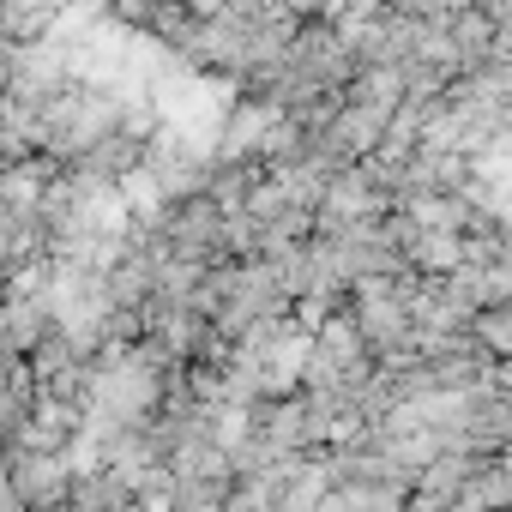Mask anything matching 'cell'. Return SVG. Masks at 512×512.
I'll use <instances>...</instances> for the list:
<instances>
[{"mask_svg":"<svg viewBox=\"0 0 512 512\" xmlns=\"http://www.w3.org/2000/svg\"><path fill=\"white\" fill-rule=\"evenodd\" d=\"M223 229H229V211L211 199V193H187V199H169L163 211V241L181 260H223Z\"/></svg>","mask_w":512,"mask_h":512,"instance_id":"obj_1","label":"cell"},{"mask_svg":"<svg viewBox=\"0 0 512 512\" xmlns=\"http://www.w3.org/2000/svg\"><path fill=\"white\" fill-rule=\"evenodd\" d=\"M350 97H356V103H374V109H386V115H398V109L410 103V67H398V61H362V73L350 79Z\"/></svg>","mask_w":512,"mask_h":512,"instance_id":"obj_2","label":"cell"},{"mask_svg":"<svg viewBox=\"0 0 512 512\" xmlns=\"http://www.w3.org/2000/svg\"><path fill=\"white\" fill-rule=\"evenodd\" d=\"M452 43H458V55H464V73H476V67H488L494 61V43H500V19L482 7V0H476V7H464L452 25Z\"/></svg>","mask_w":512,"mask_h":512,"instance_id":"obj_3","label":"cell"},{"mask_svg":"<svg viewBox=\"0 0 512 512\" xmlns=\"http://www.w3.org/2000/svg\"><path fill=\"white\" fill-rule=\"evenodd\" d=\"M476 338L494 350V356H512V302H488L476 314Z\"/></svg>","mask_w":512,"mask_h":512,"instance_id":"obj_4","label":"cell"},{"mask_svg":"<svg viewBox=\"0 0 512 512\" xmlns=\"http://www.w3.org/2000/svg\"><path fill=\"white\" fill-rule=\"evenodd\" d=\"M482 7H488V13H494L500 25H512V0H482Z\"/></svg>","mask_w":512,"mask_h":512,"instance_id":"obj_5","label":"cell"},{"mask_svg":"<svg viewBox=\"0 0 512 512\" xmlns=\"http://www.w3.org/2000/svg\"><path fill=\"white\" fill-rule=\"evenodd\" d=\"M506 452H512V440H506Z\"/></svg>","mask_w":512,"mask_h":512,"instance_id":"obj_6","label":"cell"}]
</instances>
